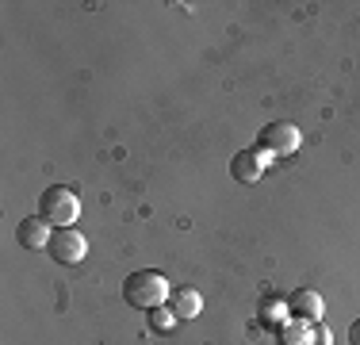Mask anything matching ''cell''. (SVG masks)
Here are the masks:
<instances>
[{
  "label": "cell",
  "instance_id": "6da1fadb",
  "mask_svg": "<svg viewBox=\"0 0 360 345\" xmlns=\"http://www.w3.org/2000/svg\"><path fill=\"white\" fill-rule=\"evenodd\" d=\"M169 280L161 272H153V269H142V272H131L127 276V284H123V299L131 303L134 310H153V307H161L169 299Z\"/></svg>",
  "mask_w": 360,
  "mask_h": 345
},
{
  "label": "cell",
  "instance_id": "7a4b0ae2",
  "mask_svg": "<svg viewBox=\"0 0 360 345\" xmlns=\"http://www.w3.org/2000/svg\"><path fill=\"white\" fill-rule=\"evenodd\" d=\"M77 215H81V200H77L70 188H46V192L39 196V219L54 222L58 230L77 222Z\"/></svg>",
  "mask_w": 360,
  "mask_h": 345
},
{
  "label": "cell",
  "instance_id": "3957f363",
  "mask_svg": "<svg viewBox=\"0 0 360 345\" xmlns=\"http://www.w3.org/2000/svg\"><path fill=\"white\" fill-rule=\"evenodd\" d=\"M261 150L269 153V158H288V153L299 150V142H303V134H299L295 123H269L261 131Z\"/></svg>",
  "mask_w": 360,
  "mask_h": 345
},
{
  "label": "cell",
  "instance_id": "277c9868",
  "mask_svg": "<svg viewBox=\"0 0 360 345\" xmlns=\"http://www.w3.org/2000/svg\"><path fill=\"white\" fill-rule=\"evenodd\" d=\"M46 253L54 257L58 265H81L84 253H89V242H84V234H77L73 227H62V230H54V234H50Z\"/></svg>",
  "mask_w": 360,
  "mask_h": 345
},
{
  "label": "cell",
  "instance_id": "5b68a950",
  "mask_svg": "<svg viewBox=\"0 0 360 345\" xmlns=\"http://www.w3.org/2000/svg\"><path fill=\"white\" fill-rule=\"evenodd\" d=\"M269 169V153L257 146V150H238L234 161H230V172H234V180H242V184H253V180H261V172Z\"/></svg>",
  "mask_w": 360,
  "mask_h": 345
},
{
  "label": "cell",
  "instance_id": "8992f818",
  "mask_svg": "<svg viewBox=\"0 0 360 345\" xmlns=\"http://www.w3.org/2000/svg\"><path fill=\"white\" fill-rule=\"evenodd\" d=\"M288 310H291V318H303V322H322V296L319 291H311V288H299L295 296L288 299Z\"/></svg>",
  "mask_w": 360,
  "mask_h": 345
},
{
  "label": "cell",
  "instance_id": "52a82bcc",
  "mask_svg": "<svg viewBox=\"0 0 360 345\" xmlns=\"http://www.w3.org/2000/svg\"><path fill=\"white\" fill-rule=\"evenodd\" d=\"M50 222L46 219H23L20 222V230H15V238H20V246L23 249H46L50 246Z\"/></svg>",
  "mask_w": 360,
  "mask_h": 345
},
{
  "label": "cell",
  "instance_id": "ba28073f",
  "mask_svg": "<svg viewBox=\"0 0 360 345\" xmlns=\"http://www.w3.org/2000/svg\"><path fill=\"white\" fill-rule=\"evenodd\" d=\"M169 307H173L176 318H184V322H188V318H195L203 310V296L195 288H173V291H169Z\"/></svg>",
  "mask_w": 360,
  "mask_h": 345
},
{
  "label": "cell",
  "instance_id": "9c48e42d",
  "mask_svg": "<svg viewBox=\"0 0 360 345\" xmlns=\"http://www.w3.org/2000/svg\"><path fill=\"white\" fill-rule=\"evenodd\" d=\"M280 341L284 345H311L314 341V322H303V318L288 322L284 330H280Z\"/></svg>",
  "mask_w": 360,
  "mask_h": 345
},
{
  "label": "cell",
  "instance_id": "30bf717a",
  "mask_svg": "<svg viewBox=\"0 0 360 345\" xmlns=\"http://www.w3.org/2000/svg\"><path fill=\"white\" fill-rule=\"evenodd\" d=\"M146 322H150L153 334H173V330H176L173 307H153V310H146Z\"/></svg>",
  "mask_w": 360,
  "mask_h": 345
},
{
  "label": "cell",
  "instance_id": "8fae6325",
  "mask_svg": "<svg viewBox=\"0 0 360 345\" xmlns=\"http://www.w3.org/2000/svg\"><path fill=\"white\" fill-rule=\"evenodd\" d=\"M284 315H288V307H284V303H276V299L261 303V322L269 326V330H284Z\"/></svg>",
  "mask_w": 360,
  "mask_h": 345
},
{
  "label": "cell",
  "instance_id": "7c38bea8",
  "mask_svg": "<svg viewBox=\"0 0 360 345\" xmlns=\"http://www.w3.org/2000/svg\"><path fill=\"white\" fill-rule=\"evenodd\" d=\"M311 345H330V334H326L319 322H314V341H311Z\"/></svg>",
  "mask_w": 360,
  "mask_h": 345
},
{
  "label": "cell",
  "instance_id": "4fadbf2b",
  "mask_svg": "<svg viewBox=\"0 0 360 345\" xmlns=\"http://www.w3.org/2000/svg\"><path fill=\"white\" fill-rule=\"evenodd\" d=\"M349 341H353V345H360V322H353V326H349Z\"/></svg>",
  "mask_w": 360,
  "mask_h": 345
}]
</instances>
